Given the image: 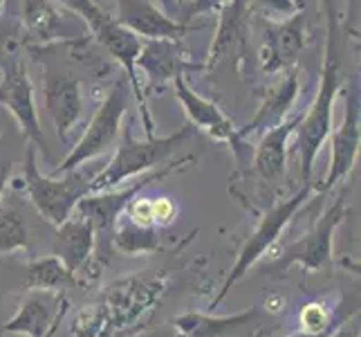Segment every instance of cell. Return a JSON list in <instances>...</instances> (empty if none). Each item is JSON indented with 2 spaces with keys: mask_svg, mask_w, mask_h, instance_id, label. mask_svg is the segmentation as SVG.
I'll list each match as a JSON object with an SVG mask.
<instances>
[{
  "mask_svg": "<svg viewBox=\"0 0 361 337\" xmlns=\"http://www.w3.org/2000/svg\"><path fill=\"white\" fill-rule=\"evenodd\" d=\"M267 310L252 306L235 315H207V313H182L171 324L180 337H254L263 331Z\"/></svg>",
  "mask_w": 361,
  "mask_h": 337,
  "instance_id": "9a60e30c",
  "label": "cell"
},
{
  "mask_svg": "<svg viewBox=\"0 0 361 337\" xmlns=\"http://www.w3.org/2000/svg\"><path fill=\"white\" fill-rule=\"evenodd\" d=\"M45 108L54 124L59 140L68 144L77 124L83 117V88L81 81L70 72H47L45 74Z\"/></svg>",
  "mask_w": 361,
  "mask_h": 337,
  "instance_id": "e0dca14e",
  "label": "cell"
},
{
  "mask_svg": "<svg viewBox=\"0 0 361 337\" xmlns=\"http://www.w3.org/2000/svg\"><path fill=\"white\" fill-rule=\"evenodd\" d=\"M249 9L263 11L265 18L279 20V18H290L296 11H301L303 7L296 0H247Z\"/></svg>",
  "mask_w": 361,
  "mask_h": 337,
  "instance_id": "83f0119b",
  "label": "cell"
},
{
  "mask_svg": "<svg viewBox=\"0 0 361 337\" xmlns=\"http://www.w3.org/2000/svg\"><path fill=\"white\" fill-rule=\"evenodd\" d=\"M301 90V77H298V68H292L281 74V79L265 93L263 102H260L256 115L249 119L243 129H238V137L245 142L249 135L263 133L267 129L279 126L281 122L288 119V115L294 108V102Z\"/></svg>",
  "mask_w": 361,
  "mask_h": 337,
  "instance_id": "d6986e66",
  "label": "cell"
},
{
  "mask_svg": "<svg viewBox=\"0 0 361 337\" xmlns=\"http://www.w3.org/2000/svg\"><path fill=\"white\" fill-rule=\"evenodd\" d=\"M193 133L195 129L191 124H186V126L164 137L153 135L146 137V140H137L133 135V126L126 124L121 129V140L115 146V155L110 158V162L102 171L94 173L90 182V194L113 189V187L128 182L135 176H144L151 169L161 167L189 137H193Z\"/></svg>",
  "mask_w": 361,
  "mask_h": 337,
  "instance_id": "3957f363",
  "label": "cell"
},
{
  "mask_svg": "<svg viewBox=\"0 0 361 337\" xmlns=\"http://www.w3.org/2000/svg\"><path fill=\"white\" fill-rule=\"evenodd\" d=\"M27 225L14 209L0 207V254L27 252Z\"/></svg>",
  "mask_w": 361,
  "mask_h": 337,
  "instance_id": "d4e9b609",
  "label": "cell"
},
{
  "mask_svg": "<svg viewBox=\"0 0 361 337\" xmlns=\"http://www.w3.org/2000/svg\"><path fill=\"white\" fill-rule=\"evenodd\" d=\"M25 283H27L30 290H52V292H63L66 288H72V285H81L77 274H72L56 254H47L30 261L27 270H25Z\"/></svg>",
  "mask_w": 361,
  "mask_h": 337,
  "instance_id": "603a6c76",
  "label": "cell"
},
{
  "mask_svg": "<svg viewBox=\"0 0 361 337\" xmlns=\"http://www.w3.org/2000/svg\"><path fill=\"white\" fill-rule=\"evenodd\" d=\"M135 70L137 74L144 72V77L148 79V85L144 90L148 97L155 88L173 83V79L184 74L186 70L204 72V66L189 59V49L182 45V41L151 39V41H142L140 57L135 61Z\"/></svg>",
  "mask_w": 361,
  "mask_h": 337,
  "instance_id": "4fadbf2b",
  "label": "cell"
},
{
  "mask_svg": "<svg viewBox=\"0 0 361 337\" xmlns=\"http://www.w3.org/2000/svg\"><path fill=\"white\" fill-rule=\"evenodd\" d=\"M9 173H11V165H9L7 160H0V203H3L5 187L9 182Z\"/></svg>",
  "mask_w": 361,
  "mask_h": 337,
  "instance_id": "4dcf8cb0",
  "label": "cell"
},
{
  "mask_svg": "<svg viewBox=\"0 0 361 337\" xmlns=\"http://www.w3.org/2000/svg\"><path fill=\"white\" fill-rule=\"evenodd\" d=\"M113 247L119 249L121 254H144V252H157L159 249V236L157 227H140L130 223L126 216H119L113 232Z\"/></svg>",
  "mask_w": 361,
  "mask_h": 337,
  "instance_id": "cb8c5ba5",
  "label": "cell"
},
{
  "mask_svg": "<svg viewBox=\"0 0 361 337\" xmlns=\"http://www.w3.org/2000/svg\"><path fill=\"white\" fill-rule=\"evenodd\" d=\"M334 337H355V335H345V333H337Z\"/></svg>",
  "mask_w": 361,
  "mask_h": 337,
  "instance_id": "836d02e7",
  "label": "cell"
},
{
  "mask_svg": "<svg viewBox=\"0 0 361 337\" xmlns=\"http://www.w3.org/2000/svg\"><path fill=\"white\" fill-rule=\"evenodd\" d=\"M326 11V59L321 68V81L305 115L296 126L298 135V155H301V178L303 182H312V169L317 155L326 144L332 131V108L341 90V52H339V11L332 0H323Z\"/></svg>",
  "mask_w": 361,
  "mask_h": 337,
  "instance_id": "6da1fadb",
  "label": "cell"
},
{
  "mask_svg": "<svg viewBox=\"0 0 361 337\" xmlns=\"http://www.w3.org/2000/svg\"><path fill=\"white\" fill-rule=\"evenodd\" d=\"M254 337H265V331H258V333H256Z\"/></svg>",
  "mask_w": 361,
  "mask_h": 337,
  "instance_id": "e575fe53",
  "label": "cell"
},
{
  "mask_svg": "<svg viewBox=\"0 0 361 337\" xmlns=\"http://www.w3.org/2000/svg\"><path fill=\"white\" fill-rule=\"evenodd\" d=\"M345 198L339 196L334 201L328 211L323 214L307 234H303L301 239H296L283 249L281 256L269 266V274H283L288 272L292 266H298L305 274L321 272L332 268V241H334V232L343 223L345 218Z\"/></svg>",
  "mask_w": 361,
  "mask_h": 337,
  "instance_id": "9c48e42d",
  "label": "cell"
},
{
  "mask_svg": "<svg viewBox=\"0 0 361 337\" xmlns=\"http://www.w3.org/2000/svg\"><path fill=\"white\" fill-rule=\"evenodd\" d=\"M330 169L321 184H314V191L326 194L334 184L341 182L353 171L359 158V93L355 88L345 90L343 122L337 131H330Z\"/></svg>",
  "mask_w": 361,
  "mask_h": 337,
  "instance_id": "5bb4252c",
  "label": "cell"
},
{
  "mask_svg": "<svg viewBox=\"0 0 361 337\" xmlns=\"http://www.w3.org/2000/svg\"><path fill=\"white\" fill-rule=\"evenodd\" d=\"M92 178L94 173H85L81 167L74 171L59 173V176H52V173L45 176L39 165H36L34 144L27 146V153H25L23 162L25 191H27V198L34 209L54 227L66 223L74 214L81 198L90 194Z\"/></svg>",
  "mask_w": 361,
  "mask_h": 337,
  "instance_id": "277c9868",
  "label": "cell"
},
{
  "mask_svg": "<svg viewBox=\"0 0 361 337\" xmlns=\"http://www.w3.org/2000/svg\"><path fill=\"white\" fill-rule=\"evenodd\" d=\"M178 216V207L171 198H157L153 201V218H155V227H169V225L176 220Z\"/></svg>",
  "mask_w": 361,
  "mask_h": 337,
  "instance_id": "f1b7e54d",
  "label": "cell"
},
{
  "mask_svg": "<svg viewBox=\"0 0 361 337\" xmlns=\"http://www.w3.org/2000/svg\"><path fill=\"white\" fill-rule=\"evenodd\" d=\"M56 3L61 7H66L72 16H77L79 20H83L85 28H88L92 34L110 18L108 11L97 5V0H56Z\"/></svg>",
  "mask_w": 361,
  "mask_h": 337,
  "instance_id": "4316f807",
  "label": "cell"
},
{
  "mask_svg": "<svg viewBox=\"0 0 361 337\" xmlns=\"http://www.w3.org/2000/svg\"><path fill=\"white\" fill-rule=\"evenodd\" d=\"M68 329L72 337H108V321H106L104 306L97 302L79 308L72 315Z\"/></svg>",
  "mask_w": 361,
  "mask_h": 337,
  "instance_id": "484cf974",
  "label": "cell"
},
{
  "mask_svg": "<svg viewBox=\"0 0 361 337\" xmlns=\"http://www.w3.org/2000/svg\"><path fill=\"white\" fill-rule=\"evenodd\" d=\"M218 11H220V20L214 41L209 45L207 61L202 64L204 70H214L220 64H225L227 59H231V54H238L249 36V16H252V9H249L247 0H227Z\"/></svg>",
  "mask_w": 361,
  "mask_h": 337,
  "instance_id": "ac0fdd59",
  "label": "cell"
},
{
  "mask_svg": "<svg viewBox=\"0 0 361 337\" xmlns=\"http://www.w3.org/2000/svg\"><path fill=\"white\" fill-rule=\"evenodd\" d=\"M173 88H176V97L182 104L186 117H189L191 126L195 131L207 133L211 140L227 144L231 151L240 158L245 142L238 137V126L225 115V110L216 102H211V99L202 97L200 93H195L191 88V83L186 81V74H180V77L173 79Z\"/></svg>",
  "mask_w": 361,
  "mask_h": 337,
  "instance_id": "7c38bea8",
  "label": "cell"
},
{
  "mask_svg": "<svg viewBox=\"0 0 361 337\" xmlns=\"http://www.w3.org/2000/svg\"><path fill=\"white\" fill-rule=\"evenodd\" d=\"M171 279L166 272H137L108 283L99 304L104 306L108 337H130L142 331L155 308L169 292Z\"/></svg>",
  "mask_w": 361,
  "mask_h": 337,
  "instance_id": "7a4b0ae2",
  "label": "cell"
},
{
  "mask_svg": "<svg viewBox=\"0 0 361 337\" xmlns=\"http://www.w3.org/2000/svg\"><path fill=\"white\" fill-rule=\"evenodd\" d=\"M225 3L227 0H191V5H189V9H186L182 23L191 20L193 16H202V14H209V11H216Z\"/></svg>",
  "mask_w": 361,
  "mask_h": 337,
  "instance_id": "f546056e",
  "label": "cell"
},
{
  "mask_svg": "<svg viewBox=\"0 0 361 337\" xmlns=\"http://www.w3.org/2000/svg\"><path fill=\"white\" fill-rule=\"evenodd\" d=\"M123 28H128L142 41L151 39H176L182 41L184 34L200 30L202 25H189L171 18L155 0H117V16Z\"/></svg>",
  "mask_w": 361,
  "mask_h": 337,
  "instance_id": "2e32d148",
  "label": "cell"
},
{
  "mask_svg": "<svg viewBox=\"0 0 361 337\" xmlns=\"http://www.w3.org/2000/svg\"><path fill=\"white\" fill-rule=\"evenodd\" d=\"M307 45V16L296 11L290 18L263 23V43L258 49L260 70L265 74H283L296 68L303 49Z\"/></svg>",
  "mask_w": 361,
  "mask_h": 337,
  "instance_id": "30bf717a",
  "label": "cell"
},
{
  "mask_svg": "<svg viewBox=\"0 0 361 337\" xmlns=\"http://www.w3.org/2000/svg\"><path fill=\"white\" fill-rule=\"evenodd\" d=\"M155 3L166 11V14H178L180 11V5H182V0H155Z\"/></svg>",
  "mask_w": 361,
  "mask_h": 337,
  "instance_id": "1f68e13d",
  "label": "cell"
},
{
  "mask_svg": "<svg viewBox=\"0 0 361 337\" xmlns=\"http://www.w3.org/2000/svg\"><path fill=\"white\" fill-rule=\"evenodd\" d=\"M339 333V331H337ZM337 333H323V335H307V333H301V331H298V333H294V335H288V337H334V335H337Z\"/></svg>",
  "mask_w": 361,
  "mask_h": 337,
  "instance_id": "d6a6232c",
  "label": "cell"
},
{
  "mask_svg": "<svg viewBox=\"0 0 361 337\" xmlns=\"http://www.w3.org/2000/svg\"><path fill=\"white\" fill-rule=\"evenodd\" d=\"M3 7H5V0H0V11H3Z\"/></svg>",
  "mask_w": 361,
  "mask_h": 337,
  "instance_id": "d590c367",
  "label": "cell"
},
{
  "mask_svg": "<svg viewBox=\"0 0 361 337\" xmlns=\"http://www.w3.org/2000/svg\"><path fill=\"white\" fill-rule=\"evenodd\" d=\"M94 243H97L94 227L74 211L66 223H61L56 227L52 254H56L61 261H63L68 270L72 274H77V279H79V272L92 264Z\"/></svg>",
  "mask_w": 361,
  "mask_h": 337,
  "instance_id": "ffe728a7",
  "label": "cell"
},
{
  "mask_svg": "<svg viewBox=\"0 0 361 337\" xmlns=\"http://www.w3.org/2000/svg\"><path fill=\"white\" fill-rule=\"evenodd\" d=\"M23 23L34 45H52L66 39L63 18L59 16V11L47 0H25Z\"/></svg>",
  "mask_w": 361,
  "mask_h": 337,
  "instance_id": "7402d4cb",
  "label": "cell"
},
{
  "mask_svg": "<svg viewBox=\"0 0 361 337\" xmlns=\"http://www.w3.org/2000/svg\"><path fill=\"white\" fill-rule=\"evenodd\" d=\"M197 162L195 155H182L173 162H164L159 169H155L153 173H144L140 180H135L133 184H126V187H113V189H104V191H94V194H88L83 196L79 205H77V214L83 216L88 220L97 236L99 234H110L115 227L117 218L123 214V209L126 205L133 201L137 194H142V189H146L148 184H153L155 180H164V178H171V176H178V173L186 171L189 167H193Z\"/></svg>",
  "mask_w": 361,
  "mask_h": 337,
  "instance_id": "ba28073f",
  "label": "cell"
},
{
  "mask_svg": "<svg viewBox=\"0 0 361 337\" xmlns=\"http://www.w3.org/2000/svg\"><path fill=\"white\" fill-rule=\"evenodd\" d=\"M0 106L11 112L20 133L32 144H41L43 129L34 102V85L14 39H5L0 47Z\"/></svg>",
  "mask_w": 361,
  "mask_h": 337,
  "instance_id": "52a82bcc",
  "label": "cell"
},
{
  "mask_svg": "<svg viewBox=\"0 0 361 337\" xmlns=\"http://www.w3.org/2000/svg\"><path fill=\"white\" fill-rule=\"evenodd\" d=\"M301 115L281 122L279 126L267 129L260 133V140L254 151V171L260 180L265 182H279L288 169V142L294 135Z\"/></svg>",
  "mask_w": 361,
  "mask_h": 337,
  "instance_id": "44dd1931",
  "label": "cell"
},
{
  "mask_svg": "<svg viewBox=\"0 0 361 337\" xmlns=\"http://www.w3.org/2000/svg\"><path fill=\"white\" fill-rule=\"evenodd\" d=\"M312 194H314V182H303L301 189H298L296 194H292L290 198H283V201H279L276 205H271L265 214L260 216L254 232L249 234L247 241L243 243L238 259H235L231 272L227 274L225 283H222L218 297L214 299V308L229 295V290L233 288V285L238 283L249 270H252V266L256 264V261H260L265 256L267 249L276 243L281 232L288 227V223L296 216V211L310 201V196Z\"/></svg>",
  "mask_w": 361,
  "mask_h": 337,
  "instance_id": "8992f818",
  "label": "cell"
},
{
  "mask_svg": "<svg viewBox=\"0 0 361 337\" xmlns=\"http://www.w3.org/2000/svg\"><path fill=\"white\" fill-rule=\"evenodd\" d=\"M66 292L30 290L20 299L18 313L0 326V333H18L25 337H54L59 324L70 313Z\"/></svg>",
  "mask_w": 361,
  "mask_h": 337,
  "instance_id": "8fae6325",
  "label": "cell"
},
{
  "mask_svg": "<svg viewBox=\"0 0 361 337\" xmlns=\"http://www.w3.org/2000/svg\"><path fill=\"white\" fill-rule=\"evenodd\" d=\"M130 95L133 93L126 81L123 79L115 81V85L104 97V102L94 110V115L88 124V129L83 131L81 140L72 146V151L52 171V176H59V173H66V171H74V169L83 167L85 162L113 151L117 146L121 129H123L121 124L126 119Z\"/></svg>",
  "mask_w": 361,
  "mask_h": 337,
  "instance_id": "5b68a950",
  "label": "cell"
}]
</instances>
